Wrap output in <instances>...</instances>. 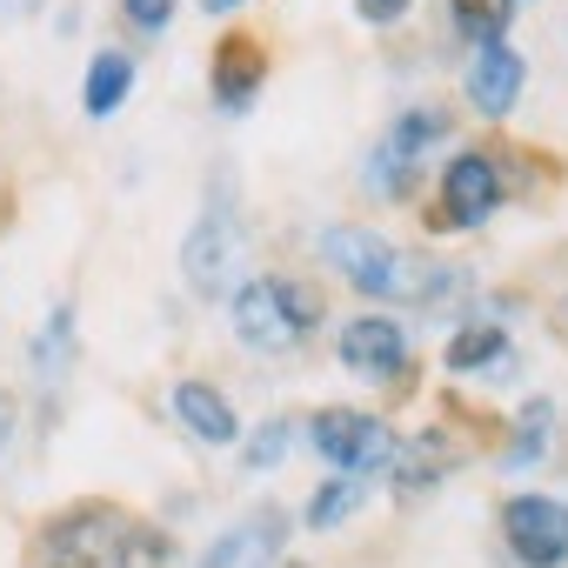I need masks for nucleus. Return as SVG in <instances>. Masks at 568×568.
Returning a JSON list of instances; mask_svg holds the SVG:
<instances>
[{
	"label": "nucleus",
	"mask_w": 568,
	"mask_h": 568,
	"mask_svg": "<svg viewBox=\"0 0 568 568\" xmlns=\"http://www.w3.org/2000/svg\"><path fill=\"white\" fill-rule=\"evenodd\" d=\"M448 462H455V448L442 442V435H422V442H395V481H402V495H415V488H435L442 475H448Z\"/></svg>",
	"instance_id": "obj_16"
},
{
	"label": "nucleus",
	"mask_w": 568,
	"mask_h": 568,
	"mask_svg": "<svg viewBox=\"0 0 568 568\" xmlns=\"http://www.w3.org/2000/svg\"><path fill=\"white\" fill-rule=\"evenodd\" d=\"M261 81H267V48L254 34H227L214 48V101L227 114H247V101L261 94Z\"/></svg>",
	"instance_id": "obj_12"
},
{
	"label": "nucleus",
	"mask_w": 568,
	"mask_h": 568,
	"mask_svg": "<svg viewBox=\"0 0 568 568\" xmlns=\"http://www.w3.org/2000/svg\"><path fill=\"white\" fill-rule=\"evenodd\" d=\"M521 81H528V68H521V54L508 41H481L475 48V61H468V101H475V114L501 121L521 101Z\"/></svg>",
	"instance_id": "obj_11"
},
{
	"label": "nucleus",
	"mask_w": 568,
	"mask_h": 568,
	"mask_svg": "<svg viewBox=\"0 0 568 568\" xmlns=\"http://www.w3.org/2000/svg\"><path fill=\"white\" fill-rule=\"evenodd\" d=\"M448 368L455 375H508L515 368V348L495 322H468L455 342H448Z\"/></svg>",
	"instance_id": "obj_14"
},
{
	"label": "nucleus",
	"mask_w": 568,
	"mask_h": 568,
	"mask_svg": "<svg viewBox=\"0 0 568 568\" xmlns=\"http://www.w3.org/2000/svg\"><path fill=\"white\" fill-rule=\"evenodd\" d=\"M448 8H455V28L481 48V41H501V28H508V0H448Z\"/></svg>",
	"instance_id": "obj_20"
},
{
	"label": "nucleus",
	"mask_w": 568,
	"mask_h": 568,
	"mask_svg": "<svg viewBox=\"0 0 568 568\" xmlns=\"http://www.w3.org/2000/svg\"><path fill=\"white\" fill-rule=\"evenodd\" d=\"M174 415H181V428H187L194 442H207V448H234V442H241V422H234L227 395L207 388V382H181V388H174Z\"/></svg>",
	"instance_id": "obj_13"
},
{
	"label": "nucleus",
	"mask_w": 568,
	"mask_h": 568,
	"mask_svg": "<svg viewBox=\"0 0 568 568\" xmlns=\"http://www.w3.org/2000/svg\"><path fill=\"white\" fill-rule=\"evenodd\" d=\"M128 88H134V61H128L121 48H101V54L88 61V81H81V108H88L94 121H108V114L128 101Z\"/></svg>",
	"instance_id": "obj_15"
},
{
	"label": "nucleus",
	"mask_w": 568,
	"mask_h": 568,
	"mask_svg": "<svg viewBox=\"0 0 568 568\" xmlns=\"http://www.w3.org/2000/svg\"><path fill=\"white\" fill-rule=\"evenodd\" d=\"M342 368H348V375H368V382H395V375L408 368V335H402V322H388V315L348 322V328H342Z\"/></svg>",
	"instance_id": "obj_10"
},
{
	"label": "nucleus",
	"mask_w": 568,
	"mask_h": 568,
	"mask_svg": "<svg viewBox=\"0 0 568 568\" xmlns=\"http://www.w3.org/2000/svg\"><path fill=\"white\" fill-rule=\"evenodd\" d=\"M8 442H14V402L0 395V448H8Z\"/></svg>",
	"instance_id": "obj_24"
},
{
	"label": "nucleus",
	"mask_w": 568,
	"mask_h": 568,
	"mask_svg": "<svg viewBox=\"0 0 568 568\" xmlns=\"http://www.w3.org/2000/svg\"><path fill=\"white\" fill-rule=\"evenodd\" d=\"M322 261L348 281V288H362L368 302H422V308H435L442 295L462 288V274H455L448 261H415V254H402L388 234L348 227V221L322 234Z\"/></svg>",
	"instance_id": "obj_1"
},
{
	"label": "nucleus",
	"mask_w": 568,
	"mask_h": 568,
	"mask_svg": "<svg viewBox=\"0 0 568 568\" xmlns=\"http://www.w3.org/2000/svg\"><path fill=\"white\" fill-rule=\"evenodd\" d=\"M121 14L141 28V34H161L174 21V0H121Z\"/></svg>",
	"instance_id": "obj_22"
},
{
	"label": "nucleus",
	"mask_w": 568,
	"mask_h": 568,
	"mask_svg": "<svg viewBox=\"0 0 568 568\" xmlns=\"http://www.w3.org/2000/svg\"><path fill=\"white\" fill-rule=\"evenodd\" d=\"M508 8H521V0H508Z\"/></svg>",
	"instance_id": "obj_27"
},
{
	"label": "nucleus",
	"mask_w": 568,
	"mask_h": 568,
	"mask_svg": "<svg viewBox=\"0 0 568 568\" xmlns=\"http://www.w3.org/2000/svg\"><path fill=\"white\" fill-rule=\"evenodd\" d=\"M201 8H207V14H234V8H241V0H201Z\"/></svg>",
	"instance_id": "obj_25"
},
{
	"label": "nucleus",
	"mask_w": 568,
	"mask_h": 568,
	"mask_svg": "<svg viewBox=\"0 0 568 568\" xmlns=\"http://www.w3.org/2000/svg\"><path fill=\"white\" fill-rule=\"evenodd\" d=\"M308 442H315V455L335 462L342 475H382V468L395 462V435H388V422L368 415V408H322V415L308 422Z\"/></svg>",
	"instance_id": "obj_5"
},
{
	"label": "nucleus",
	"mask_w": 568,
	"mask_h": 568,
	"mask_svg": "<svg viewBox=\"0 0 568 568\" xmlns=\"http://www.w3.org/2000/svg\"><path fill=\"white\" fill-rule=\"evenodd\" d=\"M501 535L521 568H561L568 561V501L555 495H508L501 501Z\"/></svg>",
	"instance_id": "obj_7"
},
{
	"label": "nucleus",
	"mask_w": 568,
	"mask_h": 568,
	"mask_svg": "<svg viewBox=\"0 0 568 568\" xmlns=\"http://www.w3.org/2000/svg\"><path fill=\"white\" fill-rule=\"evenodd\" d=\"M548 428H555V402H528V415L515 422V435H508V448H501V468H508V475L535 468V462L548 455Z\"/></svg>",
	"instance_id": "obj_17"
},
{
	"label": "nucleus",
	"mask_w": 568,
	"mask_h": 568,
	"mask_svg": "<svg viewBox=\"0 0 568 568\" xmlns=\"http://www.w3.org/2000/svg\"><path fill=\"white\" fill-rule=\"evenodd\" d=\"M408 8H415V0H355V14H362L368 28H395Z\"/></svg>",
	"instance_id": "obj_23"
},
{
	"label": "nucleus",
	"mask_w": 568,
	"mask_h": 568,
	"mask_svg": "<svg viewBox=\"0 0 568 568\" xmlns=\"http://www.w3.org/2000/svg\"><path fill=\"white\" fill-rule=\"evenodd\" d=\"M362 501H368V475H342V468H335V481H322V488H315L308 521H315V528H335V521H348Z\"/></svg>",
	"instance_id": "obj_18"
},
{
	"label": "nucleus",
	"mask_w": 568,
	"mask_h": 568,
	"mask_svg": "<svg viewBox=\"0 0 568 568\" xmlns=\"http://www.w3.org/2000/svg\"><path fill=\"white\" fill-rule=\"evenodd\" d=\"M448 134V114L442 108H408L382 141H375V154H368V168H362V181L375 187V194H408V181H415V168H422V154L435 148Z\"/></svg>",
	"instance_id": "obj_6"
},
{
	"label": "nucleus",
	"mask_w": 568,
	"mask_h": 568,
	"mask_svg": "<svg viewBox=\"0 0 568 568\" xmlns=\"http://www.w3.org/2000/svg\"><path fill=\"white\" fill-rule=\"evenodd\" d=\"M281 541H288V515H281V508H254L234 528H221L194 568H267L281 555Z\"/></svg>",
	"instance_id": "obj_9"
},
{
	"label": "nucleus",
	"mask_w": 568,
	"mask_h": 568,
	"mask_svg": "<svg viewBox=\"0 0 568 568\" xmlns=\"http://www.w3.org/2000/svg\"><path fill=\"white\" fill-rule=\"evenodd\" d=\"M281 568H302V561H281Z\"/></svg>",
	"instance_id": "obj_26"
},
{
	"label": "nucleus",
	"mask_w": 568,
	"mask_h": 568,
	"mask_svg": "<svg viewBox=\"0 0 568 568\" xmlns=\"http://www.w3.org/2000/svg\"><path fill=\"white\" fill-rule=\"evenodd\" d=\"M322 322V295L308 281H281V274H261V281H241L234 288V342L254 348V355H288L315 335Z\"/></svg>",
	"instance_id": "obj_3"
},
{
	"label": "nucleus",
	"mask_w": 568,
	"mask_h": 568,
	"mask_svg": "<svg viewBox=\"0 0 568 568\" xmlns=\"http://www.w3.org/2000/svg\"><path fill=\"white\" fill-rule=\"evenodd\" d=\"M68 362H74V315H68V308H54V315H48V328L34 335V375H41V382H61V375H68Z\"/></svg>",
	"instance_id": "obj_19"
},
{
	"label": "nucleus",
	"mask_w": 568,
	"mask_h": 568,
	"mask_svg": "<svg viewBox=\"0 0 568 568\" xmlns=\"http://www.w3.org/2000/svg\"><path fill=\"white\" fill-rule=\"evenodd\" d=\"M48 561L54 568H161L168 541L121 508L81 501V508L48 521Z\"/></svg>",
	"instance_id": "obj_2"
},
{
	"label": "nucleus",
	"mask_w": 568,
	"mask_h": 568,
	"mask_svg": "<svg viewBox=\"0 0 568 568\" xmlns=\"http://www.w3.org/2000/svg\"><path fill=\"white\" fill-rule=\"evenodd\" d=\"M241 267H247V227H241V214H234V194H227V181L214 187V201L201 207V221H194V234L181 241V281L194 295H227L234 281H241Z\"/></svg>",
	"instance_id": "obj_4"
},
{
	"label": "nucleus",
	"mask_w": 568,
	"mask_h": 568,
	"mask_svg": "<svg viewBox=\"0 0 568 568\" xmlns=\"http://www.w3.org/2000/svg\"><path fill=\"white\" fill-rule=\"evenodd\" d=\"M495 207H501V168L481 148L455 154L448 174H442V221L448 227H481Z\"/></svg>",
	"instance_id": "obj_8"
},
{
	"label": "nucleus",
	"mask_w": 568,
	"mask_h": 568,
	"mask_svg": "<svg viewBox=\"0 0 568 568\" xmlns=\"http://www.w3.org/2000/svg\"><path fill=\"white\" fill-rule=\"evenodd\" d=\"M281 455H288V422H267L261 435L241 442V462H247V468H274Z\"/></svg>",
	"instance_id": "obj_21"
}]
</instances>
